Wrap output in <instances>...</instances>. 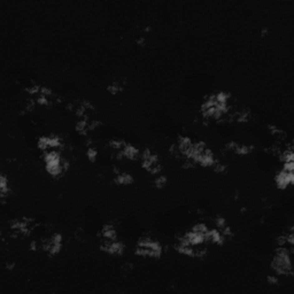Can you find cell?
<instances>
[{
  "instance_id": "obj_2",
  "label": "cell",
  "mask_w": 294,
  "mask_h": 294,
  "mask_svg": "<svg viewBox=\"0 0 294 294\" xmlns=\"http://www.w3.org/2000/svg\"><path fill=\"white\" fill-rule=\"evenodd\" d=\"M280 160L283 162H288V161H294V153L293 149H287L285 148V151H283L279 154Z\"/></svg>"
},
{
  "instance_id": "obj_5",
  "label": "cell",
  "mask_w": 294,
  "mask_h": 294,
  "mask_svg": "<svg viewBox=\"0 0 294 294\" xmlns=\"http://www.w3.org/2000/svg\"><path fill=\"white\" fill-rule=\"evenodd\" d=\"M97 155H98V152L94 147H89V148H87V158H89V160L94 161L96 158H97Z\"/></svg>"
},
{
  "instance_id": "obj_6",
  "label": "cell",
  "mask_w": 294,
  "mask_h": 294,
  "mask_svg": "<svg viewBox=\"0 0 294 294\" xmlns=\"http://www.w3.org/2000/svg\"><path fill=\"white\" fill-rule=\"evenodd\" d=\"M165 183H167V178H165L164 176H159L155 179V185L158 187H162Z\"/></svg>"
},
{
  "instance_id": "obj_4",
  "label": "cell",
  "mask_w": 294,
  "mask_h": 294,
  "mask_svg": "<svg viewBox=\"0 0 294 294\" xmlns=\"http://www.w3.org/2000/svg\"><path fill=\"white\" fill-rule=\"evenodd\" d=\"M192 231H194V232H197V233H200V234H204V233L208 231V228H207V225H206L204 223H199V224L193 226Z\"/></svg>"
},
{
  "instance_id": "obj_3",
  "label": "cell",
  "mask_w": 294,
  "mask_h": 294,
  "mask_svg": "<svg viewBox=\"0 0 294 294\" xmlns=\"http://www.w3.org/2000/svg\"><path fill=\"white\" fill-rule=\"evenodd\" d=\"M38 147L43 151H47L50 148V144H48V137H40L38 139Z\"/></svg>"
},
{
  "instance_id": "obj_7",
  "label": "cell",
  "mask_w": 294,
  "mask_h": 294,
  "mask_svg": "<svg viewBox=\"0 0 294 294\" xmlns=\"http://www.w3.org/2000/svg\"><path fill=\"white\" fill-rule=\"evenodd\" d=\"M283 170H285V171H294V161L284 162Z\"/></svg>"
},
{
  "instance_id": "obj_1",
  "label": "cell",
  "mask_w": 294,
  "mask_h": 294,
  "mask_svg": "<svg viewBox=\"0 0 294 294\" xmlns=\"http://www.w3.org/2000/svg\"><path fill=\"white\" fill-rule=\"evenodd\" d=\"M276 184L279 189H286L287 185H292L294 182L293 171H285L282 170L276 175Z\"/></svg>"
},
{
  "instance_id": "obj_8",
  "label": "cell",
  "mask_w": 294,
  "mask_h": 294,
  "mask_svg": "<svg viewBox=\"0 0 294 294\" xmlns=\"http://www.w3.org/2000/svg\"><path fill=\"white\" fill-rule=\"evenodd\" d=\"M268 282H269L271 285H277L278 284V278L276 276H269L268 277Z\"/></svg>"
}]
</instances>
